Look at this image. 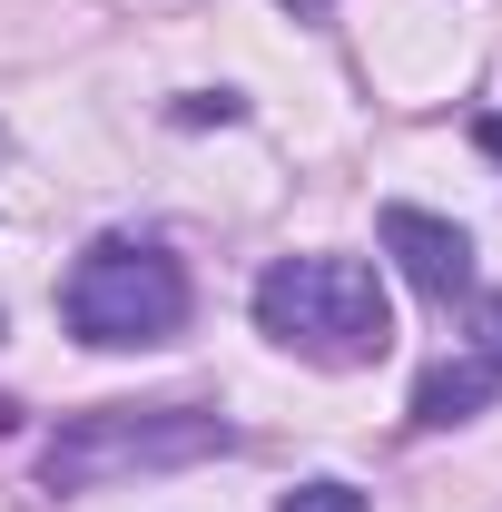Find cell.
I'll return each instance as SVG.
<instances>
[{
	"mask_svg": "<svg viewBox=\"0 0 502 512\" xmlns=\"http://www.w3.org/2000/svg\"><path fill=\"white\" fill-rule=\"evenodd\" d=\"M227 444H237V424L207 414V404H99V414H69L40 444V483L50 493H99V483H128V473H188Z\"/></svg>",
	"mask_w": 502,
	"mask_h": 512,
	"instance_id": "cell-1",
	"label": "cell"
},
{
	"mask_svg": "<svg viewBox=\"0 0 502 512\" xmlns=\"http://www.w3.org/2000/svg\"><path fill=\"white\" fill-rule=\"evenodd\" d=\"M256 325L306 365H375L394 345V306L365 256H276L256 276Z\"/></svg>",
	"mask_w": 502,
	"mask_h": 512,
	"instance_id": "cell-2",
	"label": "cell"
},
{
	"mask_svg": "<svg viewBox=\"0 0 502 512\" xmlns=\"http://www.w3.org/2000/svg\"><path fill=\"white\" fill-rule=\"evenodd\" d=\"M79 345H168L188 325V266L148 237H99L60 286Z\"/></svg>",
	"mask_w": 502,
	"mask_h": 512,
	"instance_id": "cell-3",
	"label": "cell"
},
{
	"mask_svg": "<svg viewBox=\"0 0 502 512\" xmlns=\"http://www.w3.org/2000/svg\"><path fill=\"white\" fill-rule=\"evenodd\" d=\"M384 256H394L404 286L434 296V306L473 296V237H463L453 217H434V207H384Z\"/></svg>",
	"mask_w": 502,
	"mask_h": 512,
	"instance_id": "cell-4",
	"label": "cell"
},
{
	"mask_svg": "<svg viewBox=\"0 0 502 512\" xmlns=\"http://www.w3.org/2000/svg\"><path fill=\"white\" fill-rule=\"evenodd\" d=\"M502 394V375L483 355H463V365H434V375L414 384V424H463V414H483Z\"/></svg>",
	"mask_w": 502,
	"mask_h": 512,
	"instance_id": "cell-5",
	"label": "cell"
},
{
	"mask_svg": "<svg viewBox=\"0 0 502 512\" xmlns=\"http://www.w3.org/2000/svg\"><path fill=\"white\" fill-rule=\"evenodd\" d=\"M276 512H365V493H355V483H296Z\"/></svg>",
	"mask_w": 502,
	"mask_h": 512,
	"instance_id": "cell-6",
	"label": "cell"
},
{
	"mask_svg": "<svg viewBox=\"0 0 502 512\" xmlns=\"http://www.w3.org/2000/svg\"><path fill=\"white\" fill-rule=\"evenodd\" d=\"M237 109H247V99H237V89H207V99H188V109H178V119H188V128H207V119H237Z\"/></svg>",
	"mask_w": 502,
	"mask_h": 512,
	"instance_id": "cell-7",
	"label": "cell"
},
{
	"mask_svg": "<svg viewBox=\"0 0 502 512\" xmlns=\"http://www.w3.org/2000/svg\"><path fill=\"white\" fill-rule=\"evenodd\" d=\"M483 365H493V375H502V296H493V306H483Z\"/></svg>",
	"mask_w": 502,
	"mask_h": 512,
	"instance_id": "cell-8",
	"label": "cell"
}]
</instances>
